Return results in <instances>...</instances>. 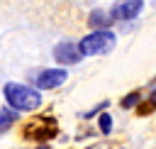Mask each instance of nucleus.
<instances>
[{
	"label": "nucleus",
	"mask_w": 156,
	"mask_h": 149,
	"mask_svg": "<svg viewBox=\"0 0 156 149\" xmlns=\"http://www.w3.org/2000/svg\"><path fill=\"white\" fill-rule=\"evenodd\" d=\"M5 100L15 110H37L41 105V95L34 88H27L22 83H7L5 85Z\"/></svg>",
	"instance_id": "f257e3e1"
},
{
	"label": "nucleus",
	"mask_w": 156,
	"mask_h": 149,
	"mask_svg": "<svg viewBox=\"0 0 156 149\" xmlns=\"http://www.w3.org/2000/svg\"><path fill=\"white\" fill-rule=\"evenodd\" d=\"M112 46H115V34L107 32V29H98V32L80 39L78 51L83 56H98V54H107Z\"/></svg>",
	"instance_id": "f03ea898"
},
{
	"label": "nucleus",
	"mask_w": 156,
	"mask_h": 149,
	"mask_svg": "<svg viewBox=\"0 0 156 149\" xmlns=\"http://www.w3.org/2000/svg\"><path fill=\"white\" fill-rule=\"evenodd\" d=\"M56 132H58V127H56L54 117H37V120H32V122L24 125V139H34V142L54 139Z\"/></svg>",
	"instance_id": "7ed1b4c3"
},
{
	"label": "nucleus",
	"mask_w": 156,
	"mask_h": 149,
	"mask_svg": "<svg viewBox=\"0 0 156 149\" xmlns=\"http://www.w3.org/2000/svg\"><path fill=\"white\" fill-rule=\"evenodd\" d=\"M141 7H144V0H119L112 5V10L107 15H110V20H132L141 12Z\"/></svg>",
	"instance_id": "20e7f679"
},
{
	"label": "nucleus",
	"mask_w": 156,
	"mask_h": 149,
	"mask_svg": "<svg viewBox=\"0 0 156 149\" xmlns=\"http://www.w3.org/2000/svg\"><path fill=\"white\" fill-rule=\"evenodd\" d=\"M54 59H56L58 64L71 66V64H78V61L83 59V54L78 51V44H73V42H61V44L54 46Z\"/></svg>",
	"instance_id": "39448f33"
},
{
	"label": "nucleus",
	"mask_w": 156,
	"mask_h": 149,
	"mask_svg": "<svg viewBox=\"0 0 156 149\" xmlns=\"http://www.w3.org/2000/svg\"><path fill=\"white\" fill-rule=\"evenodd\" d=\"M68 78V73L63 71V68H46V71H41L39 76H37V88L39 90H49V88H58L63 81Z\"/></svg>",
	"instance_id": "423d86ee"
},
{
	"label": "nucleus",
	"mask_w": 156,
	"mask_h": 149,
	"mask_svg": "<svg viewBox=\"0 0 156 149\" xmlns=\"http://www.w3.org/2000/svg\"><path fill=\"white\" fill-rule=\"evenodd\" d=\"M110 22H112V20H110L107 12H102V10H93V15H90V27H95V29H105Z\"/></svg>",
	"instance_id": "0eeeda50"
},
{
	"label": "nucleus",
	"mask_w": 156,
	"mask_h": 149,
	"mask_svg": "<svg viewBox=\"0 0 156 149\" xmlns=\"http://www.w3.org/2000/svg\"><path fill=\"white\" fill-rule=\"evenodd\" d=\"M15 120H17V112H15L12 107H2V110H0V132H5Z\"/></svg>",
	"instance_id": "6e6552de"
},
{
	"label": "nucleus",
	"mask_w": 156,
	"mask_h": 149,
	"mask_svg": "<svg viewBox=\"0 0 156 149\" xmlns=\"http://www.w3.org/2000/svg\"><path fill=\"white\" fill-rule=\"evenodd\" d=\"M100 132L102 134H110L112 132V117L110 115H100Z\"/></svg>",
	"instance_id": "1a4fd4ad"
},
{
	"label": "nucleus",
	"mask_w": 156,
	"mask_h": 149,
	"mask_svg": "<svg viewBox=\"0 0 156 149\" xmlns=\"http://www.w3.org/2000/svg\"><path fill=\"white\" fill-rule=\"evenodd\" d=\"M136 100H139V93H129V95L122 100V107H132V105H136Z\"/></svg>",
	"instance_id": "9d476101"
},
{
	"label": "nucleus",
	"mask_w": 156,
	"mask_h": 149,
	"mask_svg": "<svg viewBox=\"0 0 156 149\" xmlns=\"http://www.w3.org/2000/svg\"><path fill=\"white\" fill-rule=\"evenodd\" d=\"M93 149H107V144H98V147H93Z\"/></svg>",
	"instance_id": "9b49d317"
},
{
	"label": "nucleus",
	"mask_w": 156,
	"mask_h": 149,
	"mask_svg": "<svg viewBox=\"0 0 156 149\" xmlns=\"http://www.w3.org/2000/svg\"><path fill=\"white\" fill-rule=\"evenodd\" d=\"M41 149H49V147H41Z\"/></svg>",
	"instance_id": "f8f14e48"
}]
</instances>
